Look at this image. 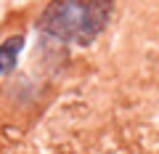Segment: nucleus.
I'll list each match as a JSON object with an SVG mask.
<instances>
[{
	"label": "nucleus",
	"mask_w": 159,
	"mask_h": 154,
	"mask_svg": "<svg viewBox=\"0 0 159 154\" xmlns=\"http://www.w3.org/2000/svg\"><path fill=\"white\" fill-rule=\"evenodd\" d=\"M114 11V0H51L40 13V32L61 43L90 45L106 29Z\"/></svg>",
	"instance_id": "1"
},
{
	"label": "nucleus",
	"mask_w": 159,
	"mask_h": 154,
	"mask_svg": "<svg viewBox=\"0 0 159 154\" xmlns=\"http://www.w3.org/2000/svg\"><path fill=\"white\" fill-rule=\"evenodd\" d=\"M21 48H24V37L21 35H13V37H8L6 43H0V74L11 72V69L16 67Z\"/></svg>",
	"instance_id": "2"
}]
</instances>
